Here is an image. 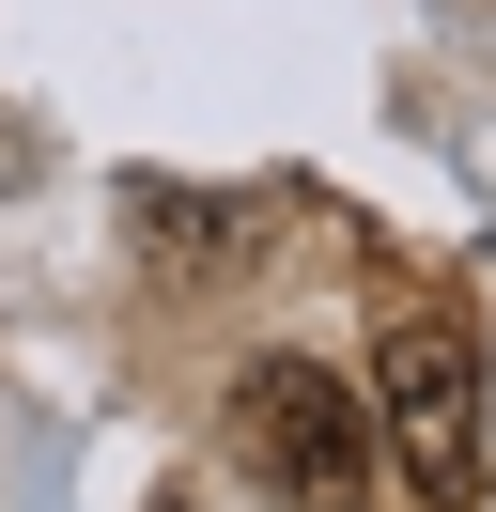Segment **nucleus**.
I'll use <instances>...</instances> for the list:
<instances>
[{"label": "nucleus", "mask_w": 496, "mask_h": 512, "mask_svg": "<svg viewBox=\"0 0 496 512\" xmlns=\"http://www.w3.org/2000/svg\"><path fill=\"white\" fill-rule=\"evenodd\" d=\"M357 311H372V450H388L403 497H481V326L434 264H357Z\"/></svg>", "instance_id": "nucleus-1"}, {"label": "nucleus", "mask_w": 496, "mask_h": 512, "mask_svg": "<svg viewBox=\"0 0 496 512\" xmlns=\"http://www.w3.org/2000/svg\"><path fill=\"white\" fill-rule=\"evenodd\" d=\"M233 450L264 466L279 512H372V481H388L372 404L326 373V357H248V388H233Z\"/></svg>", "instance_id": "nucleus-2"}, {"label": "nucleus", "mask_w": 496, "mask_h": 512, "mask_svg": "<svg viewBox=\"0 0 496 512\" xmlns=\"http://www.w3.org/2000/svg\"><path fill=\"white\" fill-rule=\"evenodd\" d=\"M140 233H155V264H171V280L248 264V218H233V202H186V187H140Z\"/></svg>", "instance_id": "nucleus-3"}]
</instances>
